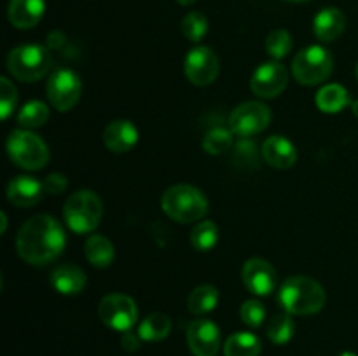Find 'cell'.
Instances as JSON below:
<instances>
[{"label":"cell","instance_id":"obj_1","mask_svg":"<svg viewBox=\"0 0 358 356\" xmlns=\"http://www.w3.org/2000/svg\"><path fill=\"white\" fill-rule=\"evenodd\" d=\"M66 237L62 223L49 215H35L21 225L16 237L20 257L31 265H48L65 250Z\"/></svg>","mask_w":358,"mask_h":356},{"label":"cell","instance_id":"obj_2","mask_svg":"<svg viewBox=\"0 0 358 356\" xmlns=\"http://www.w3.org/2000/svg\"><path fill=\"white\" fill-rule=\"evenodd\" d=\"M325 290L317 279L308 276H290L282 283L278 292V302L283 309L294 316L317 314L324 309Z\"/></svg>","mask_w":358,"mask_h":356},{"label":"cell","instance_id":"obj_3","mask_svg":"<svg viewBox=\"0 0 358 356\" xmlns=\"http://www.w3.org/2000/svg\"><path fill=\"white\" fill-rule=\"evenodd\" d=\"M163 212L171 220L180 223H192L208 213V199L199 188L187 184H178L168 188L161 199Z\"/></svg>","mask_w":358,"mask_h":356},{"label":"cell","instance_id":"obj_4","mask_svg":"<svg viewBox=\"0 0 358 356\" xmlns=\"http://www.w3.org/2000/svg\"><path fill=\"white\" fill-rule=\"evenodd\" d=\"M51 49L41 44H23L14 47L7 58V68L21 82H37L51 70Z\"/></svg>","mask_w":358,"mask_h":356},{"label":"cell","instance_id":"obj_5","mask_svg":"<svg viewBox=\"0 0 358 356\" xmlns=\"http://www.w3.org/2000/svg\"><path fill=\"white\" fill-rule=\"evenodd\" d=\"M103 215V205L93 191H77L70 195L63 206V216L76 234L93 232Z\"/></svg>","mask_w":358,"mask_h":356},{"label":"cell","instance_id":"obj_6","mask_svg":"<svg viewBox=\"0 0 358 356\" xmlns=\"http://www.w3.org/2000/svg\"><path fill=\"white\" fill-rule=\"evenodd\" d=\"M7 152L10 161L28 171H37L48 164L49 149L44 140L30 129H16L7 140Z\"/></svg>","mask_w":358,"mask_h":356},{"label":"cell","instance_id":"obj_7","mask_svg":"<svg viewBox=\"0 0 358 356\" xmlns=\"http://www.w3.org/2000/svg\"><path fill=\"white\" fill-rule=\"evenodd\" d=\"M334 70V58L324 45H310L296 54L292 61V73L303 86H318L331 77Z\"/></svg>","mask_w":358,"mask_h":356},{"label":"cell","instance_id":"obj_8","mask_svg":"<svg viewBox=\"0 0 358 356\" xmlns=\"http://www.w3.org/2000/svg\"><path fill=\"white\" fill-rule=\"evenodd\" d=\"M98 316L108 328L129 332L138 320V307L131 297L124 293H108L98 304Z\"/></svg>","mask_w":358,"mask_h":356},{"label":"cell","instance_id":"obj_9","mask_svg":"<svg viewBox=\"0 0 358 356\" xmlns=\"http://www.w3.org/2000/svg\"><path fill=\"white\" fill-rule=\"evenodd\" d=\"M45 91H48L49 103L56 110L69 112L80 100L83 82H80V77L73 70L59 68L51 73V77L48 80V86H45Z\"/></svg>","mask_w":358,"mask_h":356},{"label":"cell","instance_id":"obj_10","mask_svg":"<svg viewBox=\"0 0 358 356\" xmlns=\"http://www.w3.org/2000/svg\"><path fill=\"white\" fill-rule=\"evenodd\" d=\"M271 122V110L261 101H245L233 108L229 115V129L233 135L247 138L264 131Z\"/></svg>","mask_w":358,"mask_h":356},{"label":"cell","instance_id":"obj_11","mask_svg":"<svg viewBox=\"0 0 358 356\" xmlns=\"http://www.w3.org/2000/svg\"><path fill=\"white\" fill-rule=\"evenodd\" d=\"M184 72L189 82L198 87L210 86L217 80L220 72V63L213 49L206 45H198L191 49L185 56Z\"/></svg>","mask_w":358,"mask_h":356},{"label":"cell","instance_id":"obj_12","mask_svg":"<svg viewBox=\"0 0 358 356\" xmlns=\"http://www.w3.org/2000/svg\"><path fill=\"white\" fill-rule=\"evenodd\" d=\"M289 84V72L278 61L262 63L250 79V87L259 98H276L285 91Z\"/></svg>","mask_w":358,"mask_h":356},{"label":"cell","instance_id":"obj_13","mask_svg":"<svg viewBox=\"0 0 358 356\" xmlns=\"http://www.w3.org/2000/svg\"><path fill=\"white\" fill-rule=\"evenodd\" d=\"M241 278H243L248 292L255 293L259 297H266L273 293V290L278 285V274H276L275 267L268 260L259 257L248 258L245 262Z\"/></svg>","mask_w":358,"mask_h":356},{"label":"cell","instance_id":"obj_14","mask_svg":"<svg viewBox=\"0 0 358 356\" xmlns=\"http://www.w3.org/2000/svg\"><path fill=\"white\" fill-rule=\"evenodd\" d=\"M187 344L194 356H217L220 349V330L213 321L196 320L187 328Z\"/></svg>","mask_w":358,"mask_h":356},{"label":"cell","instance_id":"obj_15","mask_svg":"<svg viewBox=\"0 0 358 356\" xmlns=\"http://www.w3.org/2000/svg\"><path fill=\"white\" fill-rule=\"evenodd\" d=\"M44 192V181H38L34 177H16L7 185V199L17 208L35 206L42 199Z\"/></svg>","mask_w":358,"mask_h":356},{"label":"cell","instance_id":"obj_16","mask_svg":"<svg viewBox=\"0 0 358 356\" xmlns=\"http://www.w3.org/2000/svg\"><path fill=\"white\" fill-rule=\"evenodd\" d=\"M138 129L131 121H112L103 131V142L110 152L124 154L129 152L138 143Z\"/></svg>","mask_w":358,"mask_h":356},{"label":"cell","instance_id":"obj_17","mask_svg":"<svg viewBox=\"0 0 358 356\" xmlns=\"http://www.w3.org/2000/svg\"><path fill=\"white\" fill-rule=\"evenodd\" d=\"M262 157L269 166L276 168V170H289L296 164L297 150L289 138L275 135L269 136L262 143Z\"/></svg>","mask_w":358,"mask_h":356},{"label":"cell","instance_id":"obj_18","mask_svg":"<svg viewBox=\"0 0 358 356\" xmlns=\"http://www.w3.org/2000/svg\"><path fill=\"white\" fill-rule=\"evenodd\" d=\"M45 10V0H10L7 16L13 27L28 30L38 24Z\"/></svg>","mask_w":358,"mask_h":356},{"label":"cell","instance_id":"obj_19","mask_svg":"<svg viewBox=\"0 0 358 356\" xmlns=\"http://www.w3.org/2000/svg\"><path fill=\"white\" fill-rule=\"evenodd\" d=\"M346 28V16L338 7H325L315 16L313 31L318 40L334 42L343 35Z\"/></svg>","mask_w":358,"mask_h":356},{"label":"cell","instance_id":"obj_20","mask_svg":"<svg viewBox=\"0 0 358 356\" xmlns=\"http://www.w3.org/2000/svg\"><path fill=\"white\" fill-rule=\"evenodd\" d=\"M51 285L63 295H77L86 286V274L73 264H62L52 271Z\"/></svg>","mask_w":358,"mask_h":356},{"label":"cell","instance_id":"obj_21","mask_svg":"<svg viewBox=\"0 0 358 356\" xmlns=\"http://www.w3.org/2000/svg\"><path fill=\"white\" fill-rule=\"evenodd\" d=\"M315 101H317V107L325 114H338L352 103V98H350L348 89L341 84H327L318 91Z\"/></svg>","mask_w":358,"mask_h":356},{"label":"cell","instance_id":"obj_22","mask_svg":"<svg viewBox=\"0 0 358 356\" xmlns=\"http://www.w3.org/2000/svg\"><path fill=\"white\" fill-rule=\"evenodd\" d=\"M84 255H86L87 262L93 267L105 269L114 262L115 250L110 239L100 236V234H93V236L87 237L86 246H84Z\"/></svg>","mask_w":358,"mask_h":356},{"label":"cell","instance_id":"obj_23","mask_svg":"<svg viewBox=\"0 0 358 356\" xmlns=\"http://www.w3.org/2000/svg\"><path fill=\"white\" fill-rule=\"evenodd\" d=\"M262 351L261 339L250 332H238L227 337L224 344L226 356H259Z\"/></svg>","mask_w":358,"mask_h":356},{"label":"cell","instance_id":"obj_24","mask_svg":"<svg viewBox=\"0 0 358 356\" xmlns=\"http://www.w3.org/2000/svg\"><path fill=\"white\" fill-rule=\"evenodd\" d=\"M171 332V320L163 313H152L143 318L138 327V335L142 341L159 342L166 339Z\"/></svg>","mask_w":358,"mask_h":356},{"label":"cell","instance_id":"obj_25","mask_svg":"<svg viewBox=\"0 0 358 356\" xmlns=\"http://www.w3.org/2000/svg\"><path fill=\"white\" fill-rule=\"evenodd\" d=\"M219 304V290L212 285H201L191 292L187 299V307L196 316L212 313Z\"/></svg>","mask_w":358,"mask_h":356},{"label":"cell","instance_id":"obj_26","mask_svg":"<svg viewBox=\"0 0 358 356\" xmlns=\"http://www.w3.org/2000/svg\"><path fill=\"white\" fill-rule=\"evenodd\" d=\"M266 334H268V339L273 342V344H287L290 342V339L296 334V323L292 320V314L283 313L276 314L269 320L268 328H266Z\"/></svg>","mask_w":358,"mask_h":356},{"label":"cell","instance_id":"obj_27","mask_svg":"<svg viewBox=\"0 0 358 356\" xmlns=\"http://www.w3.org/2000/svg\"><path fill=\"white\" fill-rule=\"evenodd\" d=\"M49 119V108L48 105L42 103V101L34 100L28 101L23 108L17 114V122L23 129H34L41 128L48 122Z\"/></svg>","mask_w":358,"mask_h":356},{"label":"cell","instance_id":"obj_28","mask_svg":"<svg viewBox=\"0 0 358 356\" xmlns=\"http://www.w3.org/2000/svg\"><path fill=\"white\" fill-rule=\"evenodd\" d=\"M219 241V229L212 220H203L196 223V227L191 232V244L198 251H210L215 248Z\"/></svg>","mask_w":358,"mask_h":356},{"label":"cell","instance_id":"obj_29","mask_svg":"<svg viewBox=\"0 0 358 356\" xmlns=\"http://www.w3.org/2000/svg\"><path fill=\"white\" fill-rule=\"evenodd\" d=\"M292 35L287 30H283V28L273 30L268 35V38H266V51L275 59H283L285 56H289V52L292 51Z\"/></svg>","mask_w":358,"mask_h":356},{"label":"cell","instance_id":"obj_30","mask_svg":"<svg viewBox=\"0 0 358 356\" xmlns=\"http://www.w3.org/2000/svg\"><path fill=\"white\" fill-rule=\"evenodd\" d=\"M233 145V131L224 128H213L203 138V149L212 156H220Z\"/></svg>","mask_w":358,"mask_h":356},{"label":"cell","instance_id":"obj_31","mask_svg":"<svg viewBox=\"0 0 358 356\" xmlns=\"http://www.w3.org/2000/svg\"><path fill=\"white\" fill-rule=\"evenodd\" d=\"M180 30L185 35V38H189L191 42H199L208 31V20L205 17V14L194 10L182 20Z\"/></svg>","mask_w":358,"mask_h":356},{"label":"cell","instance_id":"obj_32","mask_svg":"<svg viewBox=\"0 0 358 356\" xmlns=\"http://www.w3.org/2000/svg\"><path fill=\"white\" fill-rule=\"evenodd\" d=\"M240 316L245 325H248V327L252 328H259L266 320L264 304L254 299L247 300V302H243V306H241Z\"/></svg>","mask_w":358,"mask_h":356},{"label":"cell","instance_id":"obj_33","mask_svg":"<svg viewBox=\"0 0 358 356\" xmlns=\"http://www.w3.org/2000/svg\"><path fill=\"white\" fill-rule=\"evenodd\" d=\"M16 101V87H14V84L7 77H2L0 79V115H2V119H7L13 114Z\"/></svg>","mask_w":358,"mask_h":356},{"label":"cell","instance_id":"obj_34","mask_svg":"<svg viewBox=\"0 0 358 356\" xmlns=\"http://www.w3.org/2000/svg\"><path fill=\"white\" fill-rule=\"evenodd\" d=\"M234 161H238V164H257L255 143L248 142V140H241L236 149H234Z\"/></svg>","mask_w":358,"mask_h":356},{"label":"cell","instance_id":"obj_35","mask_svg":"<svg viewBox=\"0 0 358 356\" xmlns=\"http://www.w3.org/2000/svg\"><path fill=\"white\" fill-rule=\"evenodd\" d=\"M69 187V180L63 173H51L49 177H45L44 180V188L48 194H62Z\"/></svg>","mask_w":358,"mask_h":356},{"label":"cell","instance_id":"obj_36","mask_svg":"<svg viewBox=\"0 0 358 356\" xmlns=\"http://www.w3.org/2000/svg\"><path fill=\"white\" fill-rule=\"evenodd\" d=\"M140 341H142V337H140L138 334H133V332L129 330V332H124V334H122L121 346L124 351L135 353L136 349L140 348Z\"/></svg>","mask_w":358,"mask_h":356},{"label":"cell","instance_id":"obj_37","mask_svg":"<svg viewBox=\"0 0 358 356\" xmlns=\"http://www.w3.org/2000/svg\"><path fill=\"white\" fill-rule=\"evenodd\" d=\"M66 42V37L63 31L56 30V31H51V34L48 35V47L49 49H62V45Z\"/></svg>","mask_w":358,"mask_h":356},{"label":"cell","instance_id":"obj_38","mask_svg":"<svg viewBox=\"0 0 358 356\" xmlns=\"http://www.w3.org/2000/svg\"><path fill=\"white\" fill-rule=\"evenodd\" d=\"M177 2L180 3V6H192V3H196L198 0H177Z\"/></svg>","mask_w":358,"mask_h":356},{"label":"cell","instance_id":"obj_39","mask_svg":"<svg viewBox=\"0 0 358 356\" xmlns=\"http://www.w3.org/2000/svg\"><path fill=\"white\" fill-rule=\"evenodd\" d=\"M6 229H7V216L6 213H2V234L6 232Z\"/></svg>","mask_w":358,"mask_h":356},{"label":"cell","instance_id":"obj_40","mask_svg":"<svg viewBox=\"0 0 358 356\" xmlns=\"http://www.w3.org/2000/svg\"><path fill=\"white\" fill-rule=\"evenodd\" d=\"M352 110H353V114H355V117H358V100L352 103Z\"/></svg>","mask_w":358,"mask_h":356},{"label":"cell","instance_id":"obj_41","mask_svg":"<svg viewBox=\"0 0 358 356\" xmlns=\"http://www.w3.org/2000/svg\"><path fill=\"white\" fill-rule=\"evenodd\" d=\"M339 356H357V355H355V353H352V351H345V353H341Z\"/></svg>","mask_w":358,"mask_h":356},{"label":"cell","instance_id":"obj_42","mask_svg":"<svg viewBox=\"0 0 358 356\" xmlns=\"http://www.w3.org/2000/svg\"><path fill=\"white\" fill-rule=\"evenodd\" d=\"M287 2H296V3H301V2H308V0H287Z\"/></svg>","mask_w":358,"mask_h":356},{"label":"cell","instance_id":"obj_43","mask_svg":"<svg viewBox=\"0 0 358 356\" xmlns=\"http://www.w3.org/2000/svg\"><path fill=\"white\" fill-rule=\"evenodd\" d=\"M355 75H357V80H358V63H357V66H355Z\"/></svg>","mask_w":358,"mask_h":356}]
</instances>
